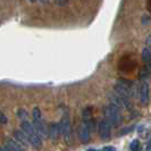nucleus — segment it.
<instances>
[{"label": "nucleus", "instance_id": "8", "mask_svg": "<svg viewBox=\"0 0 151 151\" xmlns=\"http://www.w3.org/2000/svg\"><path fill=\"white\" fill-rule=\"evenodd\" d=\"M59 133H61L60 124H57V123H52V124L50 125V129H49V136H50V139L52 140L53 142L58 140Z\"/></svg>", "mask_w": 151, "mask_h": 151}, {"label": "nucleus", "instance_id": "21", "mask_svg": "<svg viewBox=\"0 0 151 151\" xmlns=\"http://www.w3.org/2000/svg\"><path fill=\"white\" fill-rule=\"evenodd\" d=\"M88 151H101V150H96V149H89Z\"/></svg>", "mask_w": 151, "mask_h": 151}, {"label": "nucleus", "instance_id": "20", "mask_svg": "<svg viewBox=\"0 0 151 151\" xmlns=\"http://www.w3.org/2000/svg\"><path fill=\"white\" fill-rule=\"evenodd\" d=\"M39 1H41L42 4H48L49 2V0H39Z\"/></svg>", "mask_w": 151, "mask_h": 151}, {"label": "nucleus", "instance_id": "7", "mask_svg": "<svg viewBox=\"0 0 151 151\" xmlns=\"http://www.w3.org/2000/svg\"><path fill=\"white\" fill-rule=\"evenodd\" d=\"M90 129L88 127V125L85 123H82L78 127V135H80V139L83 143H88L89 140H90Z\"/></svg>", "mask_w": 151, "mask_h": 151}, {"label": "nucleus", "instance_id": "12", "mask_svg": "<svg viewBox=\"0 0 151 151\" xmlns=\"http://www.w3.org/2000/svg\"><path fill=\"white\" fill-rule=\"evenodd\" d=\"M6 145H7L12 151H24L22 149V147L18 144V142L13 141V140H8L7 142H6Z\"/></svg>", "mask_w": 151, "mask_h": 151}, {"label": "nucleus", "instance_id": "19", "mask_svg": "<svg viewBox=\"0 0 151 151\" xmlns=\"http://www.w3.org/2000/svg\"><path fill=\"white\" fill-rule=\"evenodd\" d=\"M148 9H149V12L151 13V0H148Z\"/></svg>", "mask_w": 151, "mask_h": 151}, {"label": "nucleus", "instance_id": "18", "mask_svg": "<svg viewBox=\"0 0 151 151\" xmlns=\"http://www.w3.org/2000/svg\"><path fill=\"white\" fill-rule=\"evenodd\" d=\"M1 151H12V150L8 148L6 144H5V145H2V147H1Z\"/></svg>", "mask_w": 151, "mask_h": 151}, {"label": "nucleus", "instance_id": "1", "mask_svg": "<svg viewBox=\"0 0 151 151\" xmlns=\"http://www.w3.org/2000/svg\"><path fill=\"white\" fill-rule=\"evenodd\" d=\"M32 115H33V126H34L35 132H37L41 137H47V136H49V132H48V129H47V126H45V122L42 119L41 111H40V109H39L38 107H34V108H33Z\"/></svg>", "mask_w": 151, "mask_h": 151}, {"label": "nucleus", "instance_id": "13", "mask_svg": "<svg viewBox=\"0 0 151 151\" xmlns=\"http://www.w3.org/2000/svg\"><path fill=\"white\" fill-rule=\"evenodd\" d=\"M129 149L131 151H141L142 149V145H141V142L139 140H134L131 142V145H129Z\"/></svg>", "mask_w": 151, "mask_h": 151}, {"label": "nucleus", "instance_id": "16", "mask_svg": "<svg viewBox=\"0 0 151 151\" xmlns=\"http://www.w3.org/2000/svg\"><path fill=\"white\" fill-rule=\"evenodd\" d=\"M101 151H116V148L113 145H107V147H104Z\"/></svg>", "mask_w": 151, "mask_h": 151}, {"label": "nucleus", "instance_id": "15", "mask_svg": "<svg viewBox=\"0 0 151 151\" xmlns=\"http://www.w3.org/2000/svg\"><path fill=\"white\" fill-rule=\"evenodd\" d=\"M134 129V126H129V127H125V129H123L121 131V135H124V134H127L129 132H132Z\"/></svg>", "mask_w": 151, "mask_h": 151}, {"label": "nucleus", "instance_id": "10", "mask_svg": "<svg viewBox=\"0 0 151 151\" xmlns=\"http://www.w3.org/2000/svg\"><path fill=\"white\" fill-rule=\"evenodd\" d=\"M14 136L17 140V142L22 143L23 145H27L30 143V140H29V136L26 135L25 132H21V131H15L14 132Z\"/></svg>", "mask_w": 151, "mask_h": 151}, {"label": "nucleus", "instance_id": "9", "mask_svg": "<svg viewBox=\"0 0 151 151\" xmlns=\"http://www.w3.org/2000/svg\"><path fill=\"white\" fill-rule=\"evenodd\" d=\"M29 140H30V143L33 145V148H35V149H41V148H42L41 136L39 135L37 132L30 134V135H29Z\"/></svg>", "mask_w": 151, "mask_h": 151}, {"label": "nucleus", "instance_id": "3", "mask_svg": "<svg viewBox=\"0 0 151 151\" xmlns=\"http://www.w3.org/2000/svg\"><path fill=\"white\" fill-rule=\"evenodd\" d=\"M60 129L61 134L64 136V140L70 143V137H72V131H70V118H69V114L67 110H65L63 113V117L60 121Z\"/></svg>", "mask_w": 151, "mask_h": 151}, {"label": "nucleus", "instance_id": "14", "mask_svg": "<svg viewBox=\"0 0 151 151\" xmlns=\"http://www.w3.org/2000/svg\"><path fill=\"white\" fill-rule=\"evenodd\" d=\"M17 117L23 119V121H26V119L29 118V113H27L26 110H24V109H18V111H17Z\"/></svg>", "mask_w": 151, "mask_h": 151}, {"label": "nucleus", "instance_id": "4", "mask_svg": "<svg viewBox=\"0 0 151 151\" xmlns=\"http://www.w3.org/2000/svg\"><path fill=\"white\" fill-rule=\"evenodd\" d=\"M111 123L106 119V118H104L102 121L100 122V124H99V135L100 137L102 139V140H109L110 139V136H111Z\"/></svg>", "mask_w": 151, "mask_h": 151}, {"label": "nucleus", "instance_id": "11", "mask_svg": "<svg viewBox=\"0 0 151 151\" xmlns=\"http://www.w3.org/2000/svg\"><path fill=\"white\" fill-rule=\"evenodd\" d=\"M142 59L144 64H149L151 65V49L150 48H144L142 50Z\"/></svg>", "mask_w": 151, "mask_h": 151}, {"label": "nucleus", "instance_id": "5", "mask_svg": "<svg viewBox=\"0 0 151 151\" xmlns=\"http://www.w3.org/2000/svg\"><path fill=\"white\" fill-rule=\"evenodd\" d=\"M140 100L143 106H147L150 100V88L147 81H143L140 86Z\"/></svg>", "mask_w": 151, "mask_h": 151}, {"label": "nucleus", "instance_id": "2", "mask_svg": "<svg viewBox=\"0 0 151 151\" xmlns=\"http://www.w3.org/2000/svg\"><path fill=\"white\" fill-rule=\"evenodd\" d=\"M104 114H105V118L110 122L113 126H118L122 123L123 117H122L121 108L115 106L114 104H110L105 107Z\"/></svg>", "mask_w": 151, "mask_h": 151}, {"label": "nucleus", "instance_id": "6", "mask_svg": "<svg viewBox=\"0 0 151 151\" xmlns=\"http://www.w3.org/2000/svg\"><path fill=\"white\" fill-rule=\"evenodd\" d=\"M83 123H85L88 125V127L90 129L91 132L94 131V127H96V124H94V119L92 117V109L91 107H86L84 108L83 110Z\"/></svg>", "mask_w": 151, "mask_h": 151}, {"label": "nucleus", "instance_id": "17", "mask_svg": "<svg viewBox=\"0 0 151 151\" xmlns=\"http://www.w3.org/2000/svg\"><path fill=\"white\" fill-rule=\"evenodd\" d=\"M0 121H1V124H6L7 123V119H6V116L4 114L0 115Z\"/></svg>", "mask_w": 151, "mask_h": 151}, {"label": "nucleus", "instance_id": "22", "mask_svg": "<svg viewBox=\"0 0 151 151\" xmlns=\"http://www.w3.org/2000/svg\"><path fill=\"white\" fill-rule=\"evenodd\" d=\"M31 2H35V1H37V0H30Z\"/></svg>", "mask_w": 151, "mask_h": 151}]
</instances>
